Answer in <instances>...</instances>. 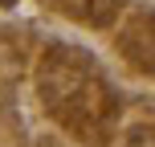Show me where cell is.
Listing matches in <instances>:
<instances>
[{"label":"cell","mask_w":155,"mask_h":147,"mask_svg":"<svg viewBox=\"0 0 155 147\" xmlns=\"http://www.w3.org/2000/svg\"><path fill=\"white\" fill-rule=\"evenodd\" d=\"M86 12H90V21L106 25V21H114V12H118V0H86Z\"/></svg>","instance_id":"6da1fadb"}]
</instances>
